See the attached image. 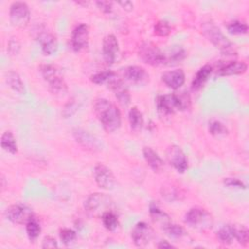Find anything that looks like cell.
Returning <instances> with one entry per match:
<instances>
[{"label": "cell", "mask_w": 249, "mask_h": 249, "mask_svg": "<svg viewBox=\"0 0 249 249\" xmlns=\"http://www.w3.org/2000/svg\"><path fill=\"white\" fill-rule=\"evenodd\" d=\"M93 111L107 132H114L120 128L121 112L114 103L106 98H97L93 102Z\"/></svg>", "instance_id": "1"}, {"label": "cell", "mask_w": 249, "mask_h": 249, "mask_svg": "<svg viewBox=\"0 0 249 249\" xmlns=\"http://www.w3.org/2000/svg\"><path fill=\"white\" fill-rule=\"evenodd\" d=\"M202 32L204 36L225 55H235L236 51L232 43L224 35L221 29L212 21L202 24Z\"/></svg>", "instance_id": "2"}, {"label": "cell", "mask_w": 249, "mask_h": 249, "mask_svg": "<svg viewBox=\"0 0 249 249\" xmlns=\"http://www.w3.org/2000/svg\"><path fill=\"white\" fill-rule=\"evenodd\" d=\"M190 103L189 97L184 94L170 93L157 97V109L161 115H170L177 111H183L188 108Z\"/></svg>", "instance_id": "3"}, {"label": "cell", "mask_w": 249, "mask_h": 249, "mask_svg": "<svg viewBox=\"0 0 249 249\" xmlns=\"http://www.w3.org/2000/svg\"><path fill=\"white\" fill-rule=\"evenodd\" d=\"M39 71L43 79L48 83L49 89L53 94H64L67 91V85L59 71L54 65L43 64Z\"/></svg>", "instance_id": "4"}, {"label": "cell", "mask_w": 249, "mask_h": 249, "mask_svg": "<svg viewBox=\"0 0 249 249\" xmlns=\"http://www.w3.org/2000/svg\"><path fill=\"white\" fill-rule=\"evenodd\" d=\"M138 56L140 59L152 66H160L165 64L167 56L156 45L150 42H143L138 48Z\"/></svg>", "instance_id": "5"}, {"label": "cell", "mask_w": 249, "mask_h": 249, "mask_svg": "<svg viewBox=\"0 0 249 249\" xmlns=\"http://www.w3.org/2000/svg\"><path fill=\"white\" fill-rule=\"evenodd\" d=\"M111 204L112 200L109 196L102 193H93L85 200L84 206L91 215L102 216L103 213L109 211Z\"/></svg>", "instance_id": "6"}, {"label": "cell", "mask_w": 249, "mask_h": 249, "mask_svg": "<svg viewBox=\"0 0 249 249\" xmlns=\"http://www.w3.org/2000/svg\"><path fill=\"white\" fill-rule=\"evenodd\" d=\"M34 37L39 42L42 48V52L46 55L53 54L57 49L56 37L46 28V26L40 24L34 28Z\"/></svg>", "instance_id": "7"}, {"label": "cell", "mask_w": 249, "mask_h": 249, "mask_svg": "<svg viewBox=\"0 0 249 249\" xmlns=\"http://www.w3.org/2000/svg\"><path fill=\"white\" fill-rule=\"evenodd\" d=\"M185 223L193 228L206 229L210 228L212 225L211 215L200 207L191 208L185 215Z\"/></svg>", "instance_id": "8"}, {"label": "cell", "mask_w": 249, "mask_h": 249, "mask_svg": "<svg viewBox=\"0 0 249 249\" xmlns=\"http://www.w3.org/2000/svg\"><path fill=\"white\" fill-rule=\"evenodd\" d=\"M10 20L16 27H26L30 20V11L27 4L20 1L14 2L10 7Z\"/></svg>", "instance_id": "9"}, {"label": "cell", "mask_w": 249, "mask_h": 249, "mask_svg": "<svg viewBox=\"0 0 249 249\" xmlns=\"http://www.w3.org/2000/svg\"><path fill=\"white\" fill-rule=\"evenodd\" d=\"M5 217L14 224L26 225L27 222L33 218V212L28 206L17 203L10 205L5 210Z\"/></svg>", "instance_id": "10"}, {"label": "cell", "mask_w": 249, "mask_h": 249, "mask_svg": "<svg viewBox=\"0 0 249 249\" xmlns=\"http://www.w3.org/2000/svg\"><path fill=\"white\" fill-rule=\"evenodd\" d=\"M93 177L98 187L104 190H113L117 183L112 170L103 163H97L94 166Z\"/></svg>", "instance_id": "11"}, {"label": "cell", "mask_w": 249, "mask_h": 249, "mask_svg": "<svg viewBox=\"0 0 249 249\" xmlns=\"http://www.w3.org/2000/svg\"><path fill=\"white\" fill-rule=\"evenodd\" d=\"M154 237V230L146 222H138L131 231V238L138 247L146 246Z\"/></svg>", "instance_id": "12"}, {"label": "cell", "mask_w": 249, "mask_h": 249, "mask_svg": "<svg viewBox=\"0 0 249 249\" xmlns=\"http://www.w3.org/2000/svg\"><path fill=\"white\" fill-rule=\"evenodd\" d=\"M166 158L170 165L178 172L184 173L188 168V159L183 150L177 145H171L166 150Z\"/></svg>", "instance_id": "13"}, {"label": "cell", "mask_w": 249, "mask_h": 249, "mask_svg": "<svg viewBox=\"0 0 249 249\" xmlns=\"http://www.w3.org/2000/svg\"><path fill=\"white\" fill-rule=\"evenodd\" d=\"M102 53L104 60L108 64H113L114 62H116L120 53V49L118 40L115 35L108 34L103 38Z\"/></svg>", "instance_id": "14"}, {"label": "cell", "mask_w": 249, "mask_h": 249, "mask_svg": "<svg viewBox=\"0 0 249 249\" xmlns=\"http://www.w3.org/2000/svg\"><path fill=\"white\" fill-rule=\"evenodd\" d=\"M73 136L76 139V141L87 150L96 152L102 149L100 141L92 134L82 128H75L73 130Z\"/></svg>", "instance_id": "15"}, {"label": "cell", "mask_w": 249, "mask_h": 249, "mask_svg": "<svg viewBox=\"0 0 249 249\" xmlns=\"http://www.w3.org/2000/svg\"><path fill=\"white\" fill-rule=\"evenodd\" d=\"M89 26L86 23L77 25L71 35V47L75 52H79L89 45Z\"/></svg>", "instance_id": "16"}, {"label": "cell", "mask_w": 249, "mask_h": 249, "mask_svg": "<svg viewBox=\"0 0 249 249\" xmlns=\"http://www.w3.org/2000/svg\"><path fill=\"white\" fill-rule=\"evenodd\" d=\"M123 76L126 81L135 85L144 84L149 80V75L146 70L138 65H130L124 68Z\"/></svg>", "instance_id": "17"}, {"label": "cell", "mask_w": 249, "mask_h": 249, "mask_svg": "<svg viewBox=\"0 0 249 249\" xmlns=\"http://www.w3.org/2000/svg\"><path fill=\"white\" fill-rule=\"evenodd\" d=\"M108 85H109L110 89L113 90L119 103L122 106L126 107L130 103V94H129L128 89L126 88V86L123 82V80L120 79L119 77H117L113 81H111Z\"/></svg>", "instance_id": "18"}, {"label": "cell", "mask_w": 249, "mask_h": 249, "mask_svg": "<svg viewBox=\"0 0 249 249\" xmlns=\"http://www.w3.org/2000/svg\"><path fill=\"white\" fill-rule=\"evenodd\" d=\"M162 82L170 89H177L185 83V73L182 69H173L166 71L161 76Z\"/></svg>", "instance_id": "19"}, {"label": "cell", "mask_w": 249, "mask_h": 249, "mask_svg": "<svg viewBox=\"0 0 249 249\" xmlns=\"http://www.w3.org/2000/svg\"><path fill=\"white\" fill-rule=\"evenodd\" d=\"M247 70V64L244 61L232 60L227 63L222 64L218 70L217 75L219 76H231V75H240L245 73Z\"/></svg>", "instance_id": "20"}, {"label": "cell", "mask_w": 249, "mask_h": 249, "mask_svg": "<svg viewBox=\"0 0 249 249\" xmlns=\"http://www.w3.org/2000/svg\"><path fill=\"white\" fill-rule=\"evenodd\" d=\"M143 156L147 164L151 167L153 171L160 172L163 168V161L161 158L151 147L143 148Z\"/></svg>", "instance_id": "21"}, {"label": "cell", "mask_w": 249, "mask_h": 249, "mask_svg": "<svg viewBox=\"0 0 249 249\" xmlns=\"http://www.w3.org/2000/svg\"><path fill=\"white\" fill-rule=\"evenodd\" d=\"M212 73V66L209 64H205L202 67H200L198 69V71L196 72L193 82H192V89L193 90H197L199 89L204 83L208 80L209 76Z\"/></svg>", "instance_id": "22"}, {"label": "cell", "mask_w": 249, "mask_h": 249, "mask_svg": "<svg viewBox=\"0 0 249 249\" xmlns=\"http://www.w3.org/2000/svg\"><path fill=\"white\" fill-rule=\"evenodd\" d=\"M5 79H6L7 84L9 85V87L11 89H13L15 91L18 92L19 94L25 93L24 84L21 81V78L19 77V75L16 71H14V70L8 71L5 75Z\"/></svg>", "instance_id": "23"}, {"label": "cell", "mask_w": 249, "mask_h": 249, "mask_svg": "<svg viewBox=\"0 0 249 249\" xmlns=\"http://www.w3.org/2000/svg\"><path fill=\"white\" fill-rule=\"evenodd\" d=\"M128 121H129V125L130 128L138 132L142 129L143 124H144V119L142 113L138 110L137 107H132L129 112H128Z\"/></svg>", "instance_id": "24"}, {"label": "cell", "mask_w": 249, "mask_h": 249, "mask_svg": "<svg viewBox=\"0 0 249 249\" xmlns=\"http://www.w3.org/2000/svg\"><path fill=\"white\" fill-rule=\"evenodd\" d=\"M149 212H150V215H151L152 219L154 220V222L160 224L162 228H164L167 224L170 223L169 216L164 211L160 209L158 207V205L151 203L150 207H149Z\"/></svg>", "instance_id": "25"}, {"label": "cell", "mask_w": 249, "mask_h": 249, "mask_svg": "<svg viewBox=\"0 0 249 249\" xmlns=\"http://www.w3.org/2000/svg\"><path fill=\"white\" fill-rule=\"evenodd\" d=\"M1 147L6 152L16 154L18 152V145L14 134L11 131H5L1 136Z\"/></svg>", "instance_id": "26"}, {"label": "cell", "mask_w": 249, "mask_h": 249, "mask_svg": "<svg viewBox=\"0 0 249 249\" xmlns=\"http://www.w3.org/2000/svg\"><path fill=\"white\" fill-rule=\"evenodd\" d=\"M233 238L241 245L246 246L249 241V231L246 227L242 225H231Z\"/></svg>", "instance_id": "27"}, {"label": "cell", "mask_w": 249, "mask_h": 249, "mask_svg": "<svg viewBox=\"0 0 249 249\" xmlns=\"http://www.w3.org/2000/svg\"><path fill=\"white\" fill-rule=\"evenodd\" d=\"M101 219H102V223L104 225V227L108 230V231H116L117 228L119 227V220H118V217L117 215L109 210V211H106L105 213H103V215L101 216Z\"/></svg>", "instance_id": "28"}, {"label": "cell", "mask_w": 249, "mask_h": 249, "mask_svg": "<svg viewBox=\"0 0 249 249\" xmlns=\"http://www.w3.org/2000/svg\"><path fill=\"white\" fill-rule=\"evenodd\" d=\"M118 76L115 72L107 70V71H101V72H98V73L92 75L90 77V81L96 85H101L104 83L109 84L111 81H113Z\"/></svg>", "instance_id": "29"}, {"label": "cell", "mask_w": 249, "mask_h": 249, "mask_svg": "<svg viewBox=\"0 0 249 249\" xmlns=\"http://www.w3.org/2000/svg\"><path fill=\"white\" fill-rule=\"evenodd\" d=\"M26 233L29 240L32 242L36 240L41 233V226L34 217L26 224Z\"/></svg>", "instance_id": "30"}, {"label": "cell", "mask_w": 249, "mask_h": 249, "mask_svg": "<svg viewBox=\"0 0 249 249\" xmlns=\"http://www.w3.org/2000/svg\"><path fill=\"white\" fill-rule=\"evenodd\" d=\"M208 131L210 134H212L214 136L226 135L229 132L226 125H224L223 123H221L220 121H217V120H212L209 122Z\"/></svg>", "instance_id": "31"}, {"label": "cell", "mask_w": 249, "mask_h": 249, "mask_svg": "<svg viewBox=\"0 0 249 249\" xmlns=\"http://www.w3.org/2000/svg\"><path fill=\"white\" fill-rule=\"evenodd\" d=\"M217 236L221 242H223L225 244H231L232 242V240L234 239L231 225H226V226L222 227L217 231Z\"/></svg>", "instance_id": "32"}, {"label": "cell", "mask_w": 249, "mask_h": 249, "mask_svg": "<svg viewBox=\"0 0 249 249\" xmlns=\"http://www.w3.org/2000/svg\"><path fill=\"white\" fill-rule=\"evenodd\" d=\"M227 29L230 33L235 34V35H240V34H245L248 31V26L245 22L240 21V20H233L231 21L227 25Z\"/></svg>", "instance_id": "33"}, {"label": "cell", "mask_w": 249, "mask_h": 249, "mask_svg": "<svg viewBox=\"0 0 249 249\" xmlns=\"http://www.w3.org/2000/svg\"><path fill=\"white\" fill-rule=\"evenodd\" d=\"M163 231L170 236V237H174V238H180L183 235H185V231L184 229L176 224H172L169 223L167 224L164 228Z\"/></svg>", "instance_id": "34"}, {"label": "cell", "mask_w": 249, "mask_h": 249, "mask_svg": "<svg viewBox=\"0 0 249 249\" xmlns=\"http://www.w3.org/2000/svg\"><path fill=\"white\" fill-rule=\"evenodd\" d=\"M171 31V27L166 20H159L154 26V32L156 35L164 37L167 36Z\"/></svg>", "instance_id": "35"}, {"label": "cell", "mask_w": 249, "mask_h": 249, "mask_svg": "<svg viewBox=\"0 0 249 249\" xmlns=\"http://www.w3.org/2000/svg\"><path fill=\"white\" fill-rule=\"evenodd\" d=\"M59 237L63 244L69 245L70 243L74 242V240H76L77 233L75 231H73L71 229H62L59 231Z\"/></svg>", "instance_id": "36"}, {"label": "cell", "mask_w": 249, "mask_h": 249, "mask_svg": "<svg viewBox=\"0 0 249 249\" xmlns=\"http://www.w3.org/2000/svg\"><path fill=\"white\" fill-rule=\"evenodd\" d=\"M186 57V52L182 47H175L172 49L169 57H167V61L172 62H178L183 60Z\"/></svg>", "instance_id": "37"}, {"label": "cell", "mask_w": 249, "mask_h": 249, "mask_svg": "<svg viewBox=\"0 0 249 249\" xmlns=\"http://www.w3.org/2000/svg\"><path fill=\"white\" fill-rule=\"evenodd\" d=\"M181 196V193L177 189L172 187L165 188L162 192V196H164L168 200H179Z\"/></svg>", "instance_id": "38"}, {"label": "cell", "mask_w": 249, "mask_h": 249, "mask_svg": "<svg viewBox=\"0 0 249 249\" xmlns=\"http://www.w3.org/2000/svg\"><path fill=\"white\" fill-rule=\"evenodd\" d=\"M224 184L228 187L231 188H238V189H246V185L236 178H225Z\"/></svg>", "instance_id": "39"}, {"label": "cell", "mask_w": 249, "mask_h": 249, "mask_svg": "<svg viewBox=\"0 0 249 249\" xmlns=\"http://www.w3.org/2000/svg\"><path fill=\"white\" fill-rule=\"evenodd\" d=\"M96 5L104 14H111L113 11V2L111 1H97Z\"/></svg>", "instance_id": "40"}, {"label": "cell", "mask_w": 249, "mask_h": 249, "mask_svg": "<svg viewBox=\"0 0 249 249\" xmlns=\"http://www.w3.org/2000/svg\"><path fill=\"white\" fill-rule=\"evenodd\" d=\"M77 109H78V106H77V104L75 103V102H69L65 107H64V109H63V116L65 117V118H67V117H69V116H72L76 111H77Z\"/></svg>", "instance_id": "41"}, {"label": "cell", "mask_w": 249, "mask_h": 249, "mask_svg": "<svg viewBox=\"0 0 249 249\" xmlns=\"http://www.w3.org/2000/svg\"><path fill=\"white\" fill-rule=\"evenodd\" d=\"M57 242L53 236H46L42 241V248H56Z\"/></svg>", "instance_id": "42"}, {"label": "cell", "mask_w": 249, "mask_h": 249, "mask_svg": "<svg viewBox=\"0 0 249 249\" xmlns=\"http://www.w3.org/2000/svg\"><path fill=\"white\" fill-rule=\"evenodd\" d=\"M19 49V44L18 43L17 40H11L9 43V51L11 53H18Z\"/></svg>", "instance_id": "43"}, {"label": "cell", "mask_w": 249, "mask_h": 249, "mask_svg": "<svg viewBox=\"0 0 249 249\" xmlns=\"http://www.w3.org/2000/svg\"><path fill=\"white\" fill-rule=\"evenodd\" d=\"M157 247L160 248V249H165V248H174L175 246H173L171 243H169V242L166 241V240H161V241H160V242L158 243Z\"/></svg>", "instance_id": "44"}, {"label": "cell", "mask_w": 249, "mask_h": 249, "mask_svg": "<svg viewBox=\"0 0 249 249\" xmlns=\"http://www.w3.org/2000/svg\"><path fill=\"white\" fill-rule=\"evenodd\" d=\"M119 5H121L124 10L126 11H131L133 9V4L129 1H124V2H119Z\"/></svg>", "instance_id": "45"}]
</instances>
